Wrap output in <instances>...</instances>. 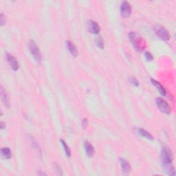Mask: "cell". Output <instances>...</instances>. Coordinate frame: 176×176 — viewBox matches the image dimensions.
Wrapping results in <instances>:
<instances>
[{
	"label": "cell",
	"mask_w": 176,
	"mask_h": 176,
	"mask_svg": "<svg viewBox=\"0 0 176 176\" xmlns=\"http://www.w3.org/2000/svg\"><path fill=\"white\" fill-rule=\"evenodd\" d=\"M129 37L130 42H131L134 47L136 48L137 51H143L146 46V43L144 40L143 39V38H142L140 36L137 35L135 32H130L129 35Z\"/></svg>",
	"instance_id": "6da1fadb"
},
{
	"label": "cell",
	"mask_w": 176,
	"mask_h": 176,
	"mask_svg": "<svg viewBox=\"0 0 176 176\" xmlns=\"http://www.w3.org/2000/svg\"><path fill=\"white\" fill-rule=\"evenodd\" d=\"M29 48H30V51L35 61L38 63H40L42 62V54H41L39 48H38L37 43L33 40H31L30 42V45H29Z\"/></svg>",
	"instance_id": "7a4b0ae2"
},
{
	"label": "cell",
	"mask_w": 176,
	"mask_h": 176,
	"mask_svg": "<svg viewBox=\"0 0 176 176\" xmlns=\"http://www.w3.org/2000/svg\"><path fill=\"white\" fill-rule=\"evenodd\" d=\"M156 102L158 109L160 110L161 112L165 113L166 114H170L171 113V108L167 101L164 100L163 98H156Z\"/></svg>",
	"instance_id": "3957f363"
},
{
	"label": "cell",
	"mask_w": 176,
	"mask_h": 176,
	"mask_svg": "<svg viewBox=\"0 0 176 176\" xmlns=\"http://www.w3.org/2000/svg\"><path fill=\"white\" fill-rule=\"evenodd\" d=\"M161 159L162 164H170L173 162V154L169 149L164 148L161 151Z\"/></svg>",
	"instance_id": "277c9868"
},
{
	"label": "cell",
	"mask_w": 176,
	"mask_h": 176,
	"mask_svg": "<svg viewBox=\"0 0 176 176\" xmlns=\"http://www.w3.org/2000/svg\"><path fill=\"white\" fill-rule=\"evenodd\" d=\"M156 35H158V37H160V39H162L164 41H168L171 37V35L168 31L165 28H164L163 26H158L156 27Z\"/></svg>",
	"instance_id": "5b68a950"
},
{
	"label": "cell",
	"mask_w": 176,
	"mask_h": 176,
	"mask_svg": "<svg viewBox=\"0 0 176 176\" xmlns=\"http://www.w3.org/2000/svg\"><path fill=\"white\" fill-rule=\"evenodd\" d=\"M131 13V8L129 2H123L120 6V14L123 17H129Z\"/></svg>",
	"instance_id": "8992f818"
},
{
	"label": "cell",
	"mask_w": 176,
	"mask_h": 176,
	"mask_svg": "<svg viewBox=\"0 0 176 176\" xmlns=\"http://www.w3.org/2000/svg\"><path fill=\"white\" fill-rule=\"evenodd\" d=\"M6 58H7V60H8V63H9L10 66H11V67L13 68V70H14V71L18 70L19 67V65L17 59L14 57H13V55H11L10 54H6Z\"/></svg>",
	"instance_id": "52a82bcc"
},
{
	"label": "cell",
	"mask_w": 176,
	"mask_h": 176,
	"mask_svg": "<svg viewBox=\"0 0 176 176\" xmlns=\"http://www.w3.org/2000/svg\"><path fill=\"white\" fill-rule=\"evenodd\" d=\"M88 27L89 31H90L91 33L95 34V35H97V34L99 33L100 30L99 25H98L96 22H95V21L91 20L88 21Z\"/></svg>",
	"instance_id": "ba28073f"
},
{
	"label": "cell",
	"mask_w": 176,
	"mask_h": 176,
	"mask_svg": "<svg viewBox=\"0 0 176 176\" xmlns=\"http://www.w3.org/2000/svg\"><path fill=\"white\" fill-rule=\"evenodd\" d=\"M120 166H121L122 172L125 174H128L131 170V167H130L129 163L124 158H120Z\"/></svg>",
	"instance_id": "9c48e42d"
},
{
	"label": "cell",
	"mask_w": 176,
	"mask_h": 176,
	"mask_svg": "<svg viewBox=\"0 0 176 176\" xmlns=\"http://www.w3.org/2000/svg\"><path fill=\"white\" fill-rule=\"evenodd\" d=\"M162 167L165 170V171L167 173L168 175L174 176L175 175V168L172 165V163L170 164H162Z\"/></svg>",
	"instance_id": "30bf717a"
},
{
	"label": "cell",
	"mask_w": 176,
	"mask_h": 176,
	"mask_svg": "<svg viewBox=\"0 0 176 176\" xmlns=\"http://www.w3.org/2000/svg\"><path fill=\"white\" fill-rule=\"evenodd\" d=\"M0 93H1V97L2 102L4 103V104L7 106V107H9L10 105V100H9V97L8 94L6 93V90H4V88L1 86V88H0Z\"/></svg>",
	"instance_id": "8fae6325"
},
{
	"label": "cell",
	"mask_w": 176,
	"mask_h": 176,
	"mask_svg": "<svg viewBox=\"0 0 176 176\" xmlns=\"http://www.w3.org/2000/svg\"><path fill=\"white\" fill-rule=\"evenodd\" d=\"M67 47L68 49L69 52H70V54L73 57H77L78 56V50H77L76 48L73 43L70 41H67Z\"/></svg>",
	"instance_id": "7c38bea8"
},
{
	"label": "cell",
	"mask_w": 176,
	"mask_h": 176,
	"mask_svg": "<svg viewBox=\"0 0 176 176\" xmlns=\"http://www.w3.org/2000/svg\"><path fill=\"white\" fill-rule=\"evenodd\" d=\"M85 151L87 153V155H88L89 157H92L94 154L95 153V150L94 147L91 145L90 143L89 142H85Z\"/></svg>",
	"instance_id": "4fadbf2b"
},
{
	"label": "cell",
	"mask_w": 176,
	"mask_h": 176,
	"mask_svg": "<svg viewBox=\"0 0 176 176\" xmlns=\"http://www.w3.org/2000/svg\"><path fill=\"white\" fill-rule=\"evenodd\" d=\"M151 82H152L153 85L156 86V88L158 89V90L160 91V94L163 96H165L166 95V90L165 89L163 88V86L161 85V84L158 82L157 81L154 80V79H151Z\"/></svg>",
	"instance_id": "5bb4252c"
},
{
	"label": "cell",
	"mask_w": 176,
	"mask_h": 176,
	"mask_svg": "<svg viewBox=\"0 0 176 176\" xmlns=\"http://www.w3.org/2000/svg\"><path fill=\"white\" fill-rule=\"evenodd\" d=\"M1 152L3 157L6 159H10L12 157V151L8 147H4L2 149Z\"/></svg>",
	"instance_id": "9a60e30c"
},
{
	"label": "cell",
	"mask_w": 176,
	"mask_h": 176,
	"mask_svg": "<svg viewBox=\"0 0 176 176\" xmlns=\"http://www.w3.org/2000/svg\"><path fill=\"white\" fill-rule=\"evenodd\" d=\"M138 134L140 135L141 136L144 137V138L149 139V140H153V136H151V134L149 133L148 131H147L145 129L140 128L138 129Z\"/></svg>",
	"instance_id": "2e32d148"
},
{
	"label": "cell",
	"mask_w": 176,
	"mask_h": 176,
	"mask_svg": "<svg viewBox=\"0 0 176 176\" xmlns=\"http://www.w3.org/2000/svg\"><path fill=\"white\" fill-rule=\"evenodd\" d=\"M60 142H61L63 147L64 148V150H65V152L66 153V156L67 157H70L71 156V151H70V149L69 148V147L67 146V144L66 143V142H65L63 140H60Z\"/></svg>",
	"instance_id": "e0dca14e"
},
{
	"label": "cell",
	"mask_w": 176,
	"mask_h": 176,
	"mask_svg": "<svg viewBox=\"0 0 176 176\" xmlns=\"http://www.w3.org/2000/svg\"><path fill=\"white\" fill-rule=\"evenodd\" d=\"M96 44L97 45V46L98 48H101V49H103V48H104V42H103L102 37L99 36V37L96 38Z\"/></svg>",
	"instance_id": "ac0fdd59"
},
{
	"label": "cell",
	"mask_w": 176,
	"mask_h": 176,
	"mask_svg": "<svg viewBox=\"0 0 176 176\" xmlns=\"http://www.w3.org/2000/svg\"><path fill=\"white\" fill-rule=\"evenodd\" d=\"M6 17H5L3 13H1V14H0V25L2 26H4V24L6 23Z\"/></svg>",
	"instance_id": "d6986e66"
},
{
	"label": "cell",
	"mask_w": 176,
	"mask_h": 176,
	"mask_svg": "<svg viewBox=\"0 0 176 176\" xmlns=\"http://www.w3.org/2000/svg\"><path fill=\"white\" fill-rule=\"evenodd\" d=\"M144 55H145V58H146V59L147 60V61H152L153 59V55L151 54L149 52H146Z\"/></svg>",
	"instance_id": "ffe728a7"
},
{
	"label": "cell",
	"mask_w": 176,
	"mask_h": 176,
	"mask_svg": "<svg viewBox=\"0 0 176 176\" xmlns=\"http://www.w3.org/2000/svg\"><path fill=\"white\" fill-rule=\"evenodd\" d=\"M130 81H131V83L135 86H138V81H137L134 77H131V78L130 79Z\"/></svg>",
	"instance_id": "44dd1931"
},
{
	"label": "cell",
	"mask_w": 176,
	"mask_h": 176,
	"mask_svg": "<svg viewBox=\"0 0 176 176\" xmlns=\"http://www.w3.org/2000/svg\"><path fill=\"white\" fill-rule=\"evenodd\" d=\"M88 120H87L86 119L82 120V126L83 127V128H86L87 125H88Z\"/></svg>",
	"instance_id": "7402d4cb"
},
{
	"label": "cell",
	"mask_w": 176,
	"mask_h": 176,
	"mask_svg": "<svg viewBox=\"0 0 176 176\" xmlns=\"http://www.w3.org/2000/svg\"><path fill=\"white\" fill-rule=\"evenodd\" d=\"M57 171L58 172H59V174H61V175H62L63 173H62V172H61V167H59V165H57Z\"/></svg>",
	"instance_id": "603a6c76"
},
{
	"label": "cell",
	"mask_w": 176,
	"mask_h": 176,
	"mask_svg": "<svg viewBox=\"0 0 176 176\" xmlns=\"http://www.w3.org/2000/svg\"><path fill=\"white\" fill-rule=\"evenodd\" d=\"M0 127H1V129H4L5 127H6V125H5L3 122H1L0 123Z\"/></svg>",
	"instance_id": "cb8c5ba5"
}]
</instances>
